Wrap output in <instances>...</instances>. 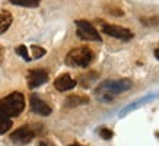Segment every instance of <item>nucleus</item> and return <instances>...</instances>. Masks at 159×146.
<instances>
[{"label":"nucleus","mask_w":159,"mask_h":146,"mask_svg":"<svg viewBox=\"0 0 159 146\" xmlns=\"http://www.w3.org/2000/svg\"><path fill=\"white\" fill-rule=\"evenodd\" d=\"M99 136H101L102 139H105V140H110V139H112V136H114V131L110 130V129H107V127H102V129H99Z\"/></svg>","instance_id":"obj_16"},{"label":"nucleus","mask_w":159,"mask_h":146,"mask_svg":"<svg viewBox=\"0 0 159 146\" xmlns=\"http://www.w3.org/2000/svg\"><path fill=\"white\" fill-rule=\"evenodd\" d=\"M76 86V80L67 75V73H64V75H60L56 80H54V88L60 91V92H64V91H70L73 88Z\"/></svg>","instance_id":"obj_9"},{"label":"nucleus","mask_w":159,"mask_h":146,"mask_svg":"<svg viewBox=\"0 0 159 146\" xmlns=\"http://www.w3.org/2000/svg\"><path fill=\"white\" fill-rule=\"evenodd\" d=\"M102 32H105L107 35L114 37V38L123 39V41H129V39L133 38V32L130 29L118 26V25H112V24H102Z\"/></svg>","instance_id":"obj_6"},{"label":"nucleus","mask_w":159,"mask_h":146,"mask_svg":"<svg viewBox=\"0 0 159 146\" xmlns=\"http://www.w3.org/2000/svg\"><path fill=\"white\" fill-rule=\"evenodd\" d=\"M3 56H5V48L0 45V63L3 62Z\"/></svg>","instance_id":"obj_20"},{"label":"nucleus","mask_w":159,"mask_h":146,"mask_svg":"<svg viewBox=\"0 0 159 146\" xmlns=\"http://www.w3.org/2000/svg\"><path fill=\"white\" fill-rule=\"evenodd\" d=\"M12 21L13 19H12L10 12H7V10H2L0 12V35L9 29V26L12 25Z\"/></svg>","instance_id":"obj_12"},{"label":"nucleus","mask_w":159,"mask_h":146,"mask_svg":"<svg viewBox=\"0 0 159 146\" xmlns=\"http://www.w3.org/2000/svg\"><path fill=\"white\" fill-rule=\"evenodd\" d=\"M93 60V53L88 47H77L70 50L66 56V64L70 67H88Z\"/></svg>","instance_id":"obj_3"},{"label":"nucleus","mask_w":159,"mask_h":146,"mask_svg":"<svg viewBox=\"0 0 159 146\" xmlns=\"http://www.w3.org/2000/svg\"><path fill=\"white\" fill-rule=\"evenodd\" d=\"M89 104V98L85 95H69L66 98V107L73 108V107H79V105H86Z\"/></svg>","instance_id":"obj_10"},{"label":"nucleus","mask_w":159,"mask_h":146,"mask_svg":"<svg viewBox=\"0 0 159 146\" xmlns=\"http://www.w3.org/2000/svg\"><path fill=\"white\" fill-rule=\"evenodd\" d=\"M16 53L19 54L24 60H26V62H29V60H31V57L28 56V50H26V47H25V45H19V47H16Z\"/></svg>","instance_id":"obj_17"},{"label":"nucleus","mask_w":159,"mask_h":146,"mask_svg":"<svg viewBox=\"0 0 159 146\" xmlns=\"http://www.w3.org/2000/svg\"><path fill=\"white\" fill-rule=\"evenodd\" d=\"M99 78V75L97 72H88L83 73L82 76L79 78V83L82 85L83 88H91L93 83L97 82V79Z\"/></svg>","instance_id":"obj_11"},{"label":"nucleus","mask_w":159,"mask_h":146,"mask_svg":"<svg viewBox=\"0 0 159 146\" xmlns=\"http://www.w3.org/2000/svg\"><path fill=\"white\" fill-rule=\"evenodd\" d=\"M155 57H156V58L159 60V47H158L156 50H155Z\"/></svg>","instance_id":"obj_21"},{"label":"nucleus","mask_w":159,"mask_h":146,"mask_svg":"<svg viewBox=\"0 0 159 146\" xmlns=\"http://www.w3.org/2000/svg\"><path fill=\"white\" fill-rule=\"evenodd\" d=\"M133 86L130 79H118V80H104L95 89V97L102 102H111L116 95L129 91Z\"/></svg>","instance_id":"obj_1"},{"label":"nucleus","mask_w":159,"mask_h":146,"mask_svg":"<svg viewBox=\"0 0 159 146\" xmlns=\"http://www.w3.org/2000/svg\"><path fill=\"white\" fill-rule=\"evenodd\" d=\"M48 80V73L43 70V69H34L28 72V86L29 89H35V88L41 86Z\"/></svg>","instance_id":"obj_7"},{"label":"nucleus","mask_w":159,"mask_h":146,"mask_svg":"<svg viewBox=\"0 0 159 146\" xmlns=\"http://www.w3.org/2000/svg\"><path fill=\"white\" fill-rule=\"evenodd\" d=\"M76 34L77 37L83 41H97V43H101V35L98 32L95 26L91 24V22H88L85 19H77L76 22Z\"/></svg>","instance_id":"obj_4"},{"label":"nucleus","mask_w":159,"mask_h":146,"mask_svg":"<svg viewBox=\"0 0 159 146\" xmlns=\"http://www.w3.org/2000/svg\"><path fill=\"white\" fill-rule=\"evenodd\" d=\"M10 127H12V120L0 112V135H5L7 130H10Z\"/></svg>","instance_id":"obj_13"},{"label":"nucleus","mask_w":159,"mask_h":146,"mask_svg":"<svg viewBox=\"0 0 159 146\" xmlns=\"http://www.w3.org/2000/svg\"><path fill=\"white\" fill-rule=\"evenodd\" d=\"M29 102H31V110H32V112H35V114L44 116V117H47L51 114V107H50L47 102H44L39 97H37L35 94L31 95Z\"/></svg>","instance_id":"obj_8"},{"label":"nucleus","mask_w":159,"mask_h":146,"mask_svg":"<svg viewBox=\"0 0 159 146\" xmlns=\"http://www.w3.org/2000/svg\"><path fill=\"white\" fill-rule=\"evenodd\" d=\"M69 146H82V145H79V143H72V145H69Z\"/></svg>","instance_id":"obj_22"},{"label":"nucleus","mask_w":159,"mask_h":146,"mask_svg":"<svg viewBox=\"0 0 159 146\" xmlns=\"http://www.w3.org/2000/svg\"><path fill=\"white\" fill-rule=\"evenodd\" d=\"M140 21H142V24H145V25H158L159 24V18H140Z\"/></svg>","instance_id":"obj_18"},{"label":"nucleus","mask_w":159,"mask_h":146,"mask_svg":"<svg viewBox=\"0 0 159 146\" xmlns=\"http://www.w3.org/2000/svg\"><path fill=\"white\" fill-rule=\"evenodd\" d=\"M39 146H56V145H53L51 142H47V140H41V142H39Z\"/></svg>","instance_id":"obj_19"},{"label":"nucleus","mask_w":159,"mask_h":146,"mask_svg":"<svg viewBox=\"0 0 159 146\" xmlns=\"http://www.w3.org/2000/svg\"><path fill=\"white\" fill-rule=\"evenodd\" d=\"M35 137V131L29 126H22L10 135V140L13 142L15 145H28L29 142H32Z\"/></svg>","instance_id":"obj_5"},{"label":"nucleus","mask_w":159,"mask_h":146,"mask_svg":"<svg viewBox=\"0 0 159 146\" xmlns=\"http://www.w3.org/2000/svg\"><path fill=\"white\" fill-rule=\"evenodd\" d=\"M25 108V97L20 92L9 94L7 97L0 99V112L9 118L18 117Z\"/></svg>","instance_id":"obj_2"},{"label":"nucleus","mask_w":159,"mask_h":146,"mask_svg":"<svg viewBox=\"0 0 159 146\" xmlns=\"http://www.w3.org/2000/svg\"><path fill=\"white\" fill-rule=\"evenodd\" d=\"M12 5L22 6V7H37L39 5V0H9Z\"/></svg>","instance_id":"obj_14"},{"label":"nucleus","mask_w":159,"mask_h":146,"mask_svg":"<svg viewBox=\"0 0 159 146\" xmlns=\"http://www.w3.org/2000/svg\"><path fill=\"white\" fill-rule=\"evenodd\" d=\"M31 50H32V56H34V58H41L45 56V48H43V47H39V45H32L31 47Z\"/></svg>","instance_id":"obj_15"}]
</instances>
